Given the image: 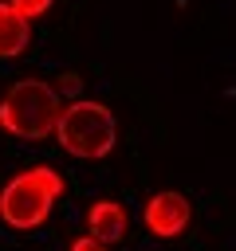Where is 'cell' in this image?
Here are the masks:
<instances>
[{
    "instance_id": "obj_4",
    "label": "cell",
    "mask_w": 236,
    "mask_h": 251,
    "mask_svg": "<svg viewBox=\"0 0 236 251\" xmlns=\"http://www.w3.org/2000/svg\"><path fill=\"white\" fill-rule=\"evenodd\" d=\"M142 220H146L149 235H157V239H177V235L189 227V220H193V204H189L181 192L165 188V192H153V196L146 200Z\"/></svg>"
},
{
    "instance_id": "obj_3",
    "label": "cell",
    "mask_w": 236,
    "mask_h": 251,
    "mask_svg": "<svg viewBox=\"0 0 236 251\" xmlns=\"http://www.w3.org/2000/svg\"><path fill=\"white\" fill-rule=\"evenodd\" d=\"M55 141H59L63 153H71L79 161H102L118 145V122H114V114L102 102L79 98V102H71L59 114Z\"/></svg>"
},
{
    "instance_id": "obj_7",
    "label": "cell",
    "mask_w": 236,
    "mask_h": 251,
    "mask_svg": "<svg viewBox=\"0 0 236 251\" xmlns=\"http://www.w3.org/2000/svg\"><path fill=\"white\" fill-rule=\"evenodd\" d=\"M8 4H12L20 16H28V20H39V16H43V12H47L55 0H8Z\"/></svg>"
},
{
    "instance_id": "obj_6",
    "label": "cell",
    "mask_w": 236,
    "mask_h": 251,
    "mask_svg": "<svg viewBox=\"0 0 236 251\" xmlns=\"http://www.w3.org/2000/svg\"><path fill=\"white\" fill-rule=\"evenodd\" d=\"M28 16H20L8 0H0V59H16L28 51L31 43V31H28Z\"/></svg>"
},
{
    "instance_id": "obj_5",
    "label": "cell",
    "mask_w": 236,
    "mask_h": 251,
    "mask_svg": "<svg viewBox=\"0 0 236 251\" xmlns=\"http://www.w3.org/2000/svg\"><path fill=\"white\" fill-rule=\"evenodd\" d=\"M87 227H90L94 239H102V243L110 247V243L126 239L130 216H126V208H122L118 200H94V204L87 208Z\"/></svg>"
},
{
    "instance_id": "obj_1",
    "label": "cell",
    "mask_w": 236,
    "mask_h": 251,
    "mask_svg": "<svg viewBox=\"0 0 236 251\" xmlns=\"http://www.w3.org/2000/svg\"><path fill=\"white\" fill-rule=\"evenodd\" d=\"M63 176L51 165H31L20 169L4 188H0V220L12 231H35L39 224H47L55 200L63 196Z\"/></svg>"
},
{
    "instance_id": "obj_9",
    "label": "cell",
    "mask_w": 236,
    "mask_h": 251,
    "mask_svg": "<svg viewBox=\"0 0 236 251\" xmlns=\"http://www.w3.org/2000/svg\"><path fill=\"white\" fill-rule=\"evenodd\" d=\"M71 251H106V243H102V239H94V235L87 231V235H79V239L71 243Z\"/></svg>"
},
{
    "instance_id": "obj_8",
    "label": "cell",
    "mask_w": 236,
    "mask_h": 251,
    "mask_svg": "<svg viewBox=\"0 0 236 251\" xmlns=\"http://www.w3.org/2000/svg\"><path fill=\"white\" fill-rule=\"evenodd\" d=\"M55 90H59V94H83V75H79V71H63V75L55 78Z\"/></svg>"
},
{
    "instance_id": "obj_2",
    "label": "cell",
    "mask_w": 236,
    "mask_h": 251,
    "mask_svg": "<svg viewBox=\"0 0 236 251\" xmlns=\"http://www.w3.org/2000/svg\"><path fill=\"white\" fill-rule=\"evenodd\" d=\"M59 90L43 78H20L0 98V129L20 141H43L55 137L59 126Z\"/></svg>"
}]
</instances>
